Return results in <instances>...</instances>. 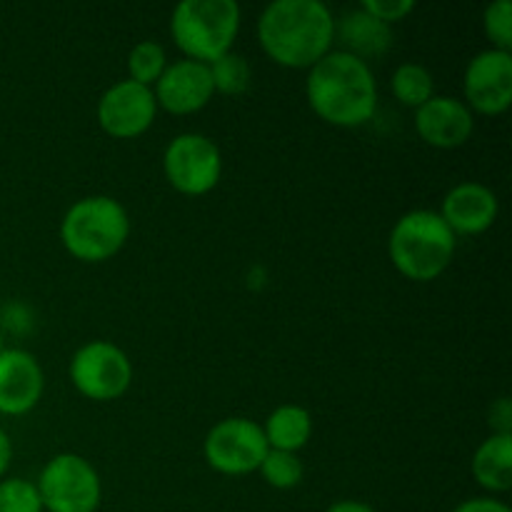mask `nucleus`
<instances>
[{
	"label": "nucleus",
	"mask_w": 512,
	"mask_h": 512,
	"mask_svg": "<svg viewBox=\"0 0 512 512\" xmlns=\"http://www.w3.org/2000/svg\"><path fill=\"white\" fill-rule=\"evenodd\" d=\"M258 40L283 68L310 70L333 50V10L323 0H273L258 18Z\"/></svg>",
	"instance_id": "obj_1"
},
{
	"label": "nucleus",
	"mask_w": 512,
	"mask_h": 512,
	"mask_svg": "<svg viewBox=\"0 0 512 512\" xmlns=\"http://www.w3.org/2000/svg\"><path fill=\"white\" fill-rule=\"evenodd\" d=\"M305 95L310 108L338 128H358L378 110L373 68L345 50H330L308 70Z\"/></svg>",
	"instance_id": "obj_2"
},
{
	"label": "nucleus",
	"mask_w": 512,
	"mask_h": 512,
	"mask_svg": "<svg viewBox=\"0 0 512 512\" xmlns=\"http://www.w3.org/2000/svg\"><path fill=\"white\" fill-rule=\"evenodd\" d=\"M388 253L398 273L418 283H428L453 263L455 233L440 218L438 210H408L390 230Z\"/></svg>",
	"instance_id": "obj_3"
},
{
	"label": "nucleus",
	"mask_w": 512,
	"mask_h": 512,
	"mask_svg": "<svg viewBox=\"0 0 512 512\" xmlns=\"http://www.w3.org/2000/svg\"><path fill=\"white\" fill-rule=\"evenodd\" d=\"M130 238V215L110 195H85L65 210L60 240L73 258L83 263L110 260Z\"/></svg>",
	"instance_id": "obj_4"
},
{
	"label": "nucleus",
	"mask_w": 512,
	"mask_h": 512,
	"mask_svg": "<svg viewBox=\"0 0 512 512\" xmlns=\"http://www.w3.org/2000/svg\"><path fill=\"white\" fill-rule=\"evenodd\" d=\"M243 10L235 0H183L170 15V35L185 58L210 65L233 50Z\"/></svg>",
	"instance_id": "obj_5"
},
{
	"label": "nucleus",
	"mask_w": 512,
	"mask_h": 512,
	"mask_svg": "<svg viewBox=\"0 0 512 512\" xmlns=\"http://www.w3.org/2000/svg\"><path fill=\"white\" fill-rule=\"evenodd\" d=\"M40 500L48 512H98L103 483L90 460L78 453H58L38 475Z\"/></svg>",
	"instance_id": "obj_6"
},
{
	"label": "nucleus",
	"mask_w": 512,
	"mask_h": 512,
	"mask_svg": "<svg viewBox=\"0 0 512 512\" xmlns=\"http://www.w3.org/2000/svg\"><path fill=\"white\" fill-rule=\"evenodd\" d=\"M70 383L83 398L110 403L128 393L133 383V363L128 353L110 340H90L70 358Z\"/></svg>",
	"instance_id": "obj_7"
},
{
	"label": "nucleus",
	"mask_w": 512,
	"mask_h": 512,
	"mask_svg": "<svg viewBox=\"0 0 512 512\" xmlns=\"http://www.w3.org/2000/svg\"><path fill=\"white\" fill-rule=\"evenodd\" d=\"M163 173L178 193L205 195L220 183L223 153L208 135L180 133L165 145Z\"/></svg>",
	"instance_id": "obj_8"
},
{
	"label": "nucleus",
	"mask_w": 512,
	"mask_h": 512,
	"mask_svg": "<svg viewBox=\"0 0 512 512\" xmlns=\"http://www.w3.org/2000/svg\"><path fill=\"white\" fill-rule=\"evenodd\" d=\"M268 450L263 425L248 418L220 420L203 440L205 463L223 475L255 473Z\"/></svg>",
	"instance_id": "obj_9"
},
{
	"label": "nucleus",
	"mask_w": 512,
	"mask_h": 512,
	"mask_svg": "<svg viewBox=\"0 0 512 512\" xmlns=\"http://www.w3.org/2000/svg\"><path fill=\"white\" fill-rule=\"evenodd\" d=\"M95 113H98V123L105 133L120 140H130L143 135L155 123L158 100H155L153 88L123 78L105 88Z\"/></svg>",
	"instance_id": "obj_10"
},
{
	"label": "nucleus",
	"mask_w": 512,
	"mask_h": 512,
	"mask_svg": "<svg viewBox=\"0 0 512 512\" xmlns=\"http://www.w3.org/2000/svg\"><path fill=\"white\" fill-rule=\"evenodd\" d=\"M463 93V103L475 113H505L512 103V53L485 48L473 55L465 65Z\"/></svg>",
	"instance_id": "obj_11"
},
{
	"label": "nucleus",
	"mask_w": 512,
	"mask_h": 512,
	"mask_svg": "<svg viewBox=\"0 0 512 512\" xmlns=\"http://www.w3.org/2000/svg\"><path fill=\"white\" fill-rule=\"evenodd\" d=\"M153 93L155 100H158V108H165L168 113H198L200 108L210 103L215 93L210 68L190 58L173 60L163 70L158 83L153 85Z\"/></svg>",
	"instance_id": "obj_12"
},
{
	"label": "nucleus",
	"mask_w": 512,
	"mask_h": 512,
	"mask_svg": "<svg viewBox=\"0 0 512 512\" xmlns=\"http://www.w3.org/2000/svg\"><path fill=\"white\" fill-rule=\"evenodd\" d=\"M45 375L38 358L23 348H5L0 353V415L30 413L40 403Z\"/></svg>",
	"instance_id": "obj_13"
},
{
	"label": "nucleus",
	"mask_w": 512,
	"mask_h": 512,
	"mask_svg": "<svg viewBox=\"0 0 512 512\" xmlns=\"http://www.w3.org/2000/svg\"><path fill=\"white\" fill-rule=\"evenodd\" d=\"M415 130L433 148H460L475 130L473 110L453 95H433L415 110Z\"/></svg>",
	"instance_id": "obj_14"
},
{
	"label": "nucleus",
	"mask_w": 512,
	"mask_h": 512,
	"mask_svg": "<svg viewBox=\"0 0 512 512\" xmlns=\"http://www.w3.org/2000/svg\"><path fill=\"white\" fill-rule=\"evenodd\" d=\"M500 213V200L493 188L475 180H463L445 193L440 218L455 235H478L493 228Z\"/></svg>",
	"instance_id": "obj_15"
},
{
	"label": "nucleus",
	"mask_w": 512,
	"mask_h": 512,
	"mask_svg": "<svg viewBox=\"0 0 512 512\" xmlns=\"http://www.w3.org/2000/svg\"><path fill=\"white\" fill-rule=\"evenodd\" d=\"M335 38L343 45L340 50L368 63L388 53L393 45V30L358 5L335 18Z\"/></svg>",
	"instance_id": "obj_16"
},
{
	"label": "nucleus",
	"mask_w": 512,
	"mask_h": 512,
	"mask_svg": "<svg viewBox=\"0 0 512 512\" xmlns=\"http://www.w3.org/2000/svg\"><path fill=\"white\" fill-rule=\"evenodd\" d=\"M473 478L490 493L512 488V435H488L473 455Z\"/></svg>",
	"instance_id": "obj_17"
},
{
	"label": "nucleus",
	"mask_w": 512,
	"mask_h": 512,
	"mask_svg": "<svg viewBox=\"0 0 512 512\" xmlns=\"http://www.w3.org/2000/svg\"><path fill=\"white\" fill-rule=\"evenodd\" d=\"M263 433L270 450L298 453L313 435V415L303 405H280L268 415Z\"/></svg>",
	"instance_id": "obj_18"
},
{
	"label": "nucleus",
	"mask_w": 512,
	"mask_h": 512,
	"mask_svg": "<svg viewBox=\"0 0 512 512\" xmlns=\"http://www.w3.org/2000/svg\"><path fill=\"white\" fill-rule=\"evenodd\" d=\"M390 88H393V95L408 108L418 110L420 105L428 103L435 95V78L423 63H400L398 68L393 70V78H390Z\"/></svg>",
	"instance_id": "obj_19"
},
{
	"label": "nucleus",
	"mask_w": 512,
	"mask_h": 512,
	"mask_svg": "<svg viewBox=\"0 0 512 512\" xmlns=\"http://www.w3.org/2000/svg\"><path fill=\"white\" fill-rule=\"evenodd\" d=\"M210 68V78H213V88L223 95H240L250 88L253 80V70L245 55L228 50L225 55L215 58Z\"/></svg>",
	"instance_id": "obj_20"
},
{
	"label": "nucleus",
	"mask_w": 512,
	"mask_h": 512,
	"mask_svg": "<svg viewBox=\"0 0 512 512\" xmlns=\"http://www.w3.org/2000/svg\"><path fill=\"white\" fill-rule=\"evenodd\" d=\"M168 68V55L158 40H140L128 53V78L153 88L163 70Z\"/></svg>",
	"instance_id": "obj_21"
},
{
	"label": "nucleus",
	"mask_w": 512,
	"mask_h": 512,
	"mask_svg": "<svg viewBox=\"0 0 512 512\" xmlns=\"http://www.w3.org/2000/svg\"><path fill=\"white\" fill-rule=\"evenodd\" d=\"M258 470L265 483L275 490L298 488L305 475L303 460L298 458V453H285V450H268Z\"/></svg>",
	"instance_id": "obj_22"
},
{
	"label": "nucleus",
	"mask_w": 512,
	"mask_h": 512,
	"mask_svg": "<svg viewBox=\"0 0 512 512\" xmlns=\"http://www.w3.org/2000/svg\"><path fill=\"white\" fill-rule=\"evenodd\" d=\"M0 512H43V500L33 480H0Z\"/></svg>",
	"instance_id": "obj_23"
},
{
	"label": "nucleus",
	"mask_w": 512,
	"mask_h": 512,
	"mask_svg": "<svg viewBox=\"0 0 512 512\" xmlns=\"http://www.w3.org/2000/svg\"><path fill=\"white\" fill-rule=\"evenodd\" d=\"M483 30L493 48L512 50V3L510 0H493L483 10Z\"/></svg>",
	"instance_id": "obj_24"
},
{
	"label": "nucleus",
	"mask_w": 512,
	"mask_h": 512,
	"mask_svg": "<svg viewBox=\"0 0 512 512\" xmlns=\"http://www.w3.org/2000/svg\"><path fill=\"white\" fill-rule=\"evenodd\" d=\"M360 8L368 10L373 18L383 20L385 25H393L403 20L408 13H413L415 0H363Z\"/></svg>",
	"instance_id": "obj_25"
},
{
	"label": "nucleus",
	"mask_w": 512,
	"mask_h": 512,
	"mask_svg": "<svg viewBox=\"0 0 512 512\" xmlns=\"http://www.w3.org/2000/svg\"><path fill=\"white\" fill-rule=\"evenodd\" d=\"M490 428L495 435H512V408L508 398H498L490 408Z\"/></svg>",
	"instance_id": "obj_26"
},
{
	"label": "nucleus",
	"mask_w": 512,
	"mask_h": 512,
	"mask_svg": "<svg viewBox=\"0 0 512 512\" xmlns=\"http://www.w3.org/2000/svg\"><path fill=\"white\" fill-rule=\"evenodd\" d=\"M453 512H512L503 500H495V498H470L463 500Z\"/></svg>",
	"instance_id": "obj_27"
},
{
	"label": "nucleus",
	"mask_w": 512,
	"mask_h": 512,
	"mask_svg": "<svg viewBox=\"0 0 512 512\" xmlns=\"http://www.w3.org/2000/svg\"><path fill=\"white\" fill-rule=\"evenodd\" d=\"M10 460H13V443H10V435L5 433V428L0 425V480L8 473Z\"/></svg>",
	"instance_id": "obj_28"
},
{
	"label": "nucleus",
	"mask_w": 512,
	"mask_h": 512,
	"mask_svg": "<svg viewBox=\"0 0 512 512\" xmlns=\"http://www.w3.org/2000/svg\"><path fill=\"white\" fill-rule=\"evenodd\" d=\"M325 512H375L368 503H360V500H338V503L330 505Z\"/></svg>",
	"instance_id": "obj_29"
},
{
	"label": "nucleus",
	"mask_w": 512,
	"mask_h": 512,
	"mask_svg": "<svg viewBox=\"0 0 512 512\" xmlns=\"http://www.w3.org/2000/svg\"><path fill=\"white\" fill-rule=\"evenodd\" d=\"M5 350V335H3V330H0V353H3Z\"/></svg>",
	"instance_id": "obj_30"
}]
</instances>
